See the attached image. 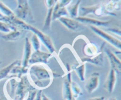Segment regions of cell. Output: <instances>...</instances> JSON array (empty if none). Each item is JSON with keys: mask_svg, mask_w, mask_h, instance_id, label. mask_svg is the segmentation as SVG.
<instances>
[{"mask_svg": "<svg viewBox=\"0 0 121 100\" xmlns=\"http://www.w3.org/2000/svg\"><path fill=\"white\" fill-rule=\"evenodd\" d=\"M33 90L37 89L26 75L21 78L12 75L5 84V95L9 100H24L28 92Z\"/></svg>", "mask_w": 121, "mask_h": 100, "instance_id": "cell-1", "label": "cell"}, {"mask_svg": "<svg viewBox=\"0 0 121 100\" xmlns=\"http://www.w3.org/2000/svg\"><path fill=\"white\" fill-rule=\"evenodd\" d=\"M28 73L34 87L39 90L45 89L49 87L52 82V76L50 72L47 68L39 64L31 65L28 69Z\"/></svg>", "mask_w": 121, "mask_h": 100, "instance_id": "cell-2", "label": "cell"}, {"mask_svg": "<svg viewBox=\"0 0 121 100\" xmlns=\"http://www.w3.org/2000/svg\"><path fill=\"white\" fill-rule=\"evenodd\" d=\"M18 28L23 29V30L31 31V32H33L34 34H35L37 36L39 40H40L43 43V44L48 49V50L49 51L52 55L55 52V48H54L53 43L50 37L48 36L47 35H46V34H45L42 31L39 30V29L35 28L33 26H32L31 25H29L25 23L22 21H21Z\"/></svg>", "mask_w": 121, "mask_h": 100, "instance_id": "cell-3", "label": "cell"}, {"mask_svg": "<svg viewBox=\"0 0 121 100\" xmlns=\"http://www.w3.org/2000/svg\"><path fill=\"white\" fill-rule=\"evenodd\" d=\"M18 7L15 10V16L24 21L27 24L35 23L31 9L28 5V1L27 0H19Z\"/></svg>", "mask_w": 121, "mask_h": 100, "instance_id": "cell-4", "label": "cell"}, {"mask_svg": "<svg viewBox=\"0 0 121 100\" xmlns=\"http://www.w3.org/2000/svg\"><path fill=\"white\" fill-rule=\"evenodd\" d=\"M79 14L80 16L82 17H84L89 14H93L97 16H106V15L115 16L117 15V14L115 12L112 13L108 11L106 8L105 4H99L89 7H80L79 9Z\"/></svg>", "mask_w": 121, "mask_h": 100, "instance_id": "cell-5", "label": "cell"}, {"mask_svg": "<svg viewBox=\"0 0 121 100\" xmlns=\"http://www.w3.org/2000/svg\"><path fill=\"white\" fill-rule=\"evenodd\" d=\"M90 28L95 33L97 34V35H99V36L102 37V38H104L105 41H106L107 42H108L109 43H110L111 44H112V45L114 46L115 47H116L117 48H118V49L120 50L121 48V41L119 40H118L117 38L114 37V36H112V35H109L108 33L105 32L104 31L101 30L99 28H97V27H94V26H90Z\"/></svg>", "mask_w": 121, "mask_h": 100, "instance_id": "cell-6", "label": "cell"}, {"mask_svg": "<svg viewBox=\"0 0 121 100\" xmlns=\"http://www.w3.org/2000/svg\"><path fill=\"white\" fill-rule=\"evenodd\" d=\"M52 54L50 53H47L41 51L40 50L34 51L31 55L30 58L28 61V65H33L37 63L47 64L48 59L51 57Z\"/></svg>", "mask_w": 121, "mask_h": 100, "instance_id": "cell-7", "label": "cell"}, {"mask_svg": "<svg viewBox=\"0 0 121 100\" xmlns=\"http://www.w3.org/2000/svg\"><path fill=\"white\" fill-rule=\"evenodd\" d=\"M104 51L108 57L111 68L115 71V73L120 75L121 73V62L120 60L108 48H105Z\"/></svg>", "mask_w": 121, "mask_h": 100, "instance_id": "cell-8", "label": "cell"}, {"mask_svg": "<svg viewBox=\"0 0 121 100\" xmlns=\"http://www.w3.org/2000/svg\"><path fill=\"white\" fill-rule=\"evenodd\" d=\"M99 84V73L94 72L91 75L85 84V88L89 94H91L98 88Z\"/></svg>", "mask_w": 121, "mask_h": 100, "instance_id": "cell-9", "label": "cell"}, {"mask_svg": "<svg viewBox=\"0 0 121 100\" xmlns=\"http://www.w3.org/2000/svg\"><path fill=\"white\" fill-rule=\"evenodd\" d=\"M72 82L71 79V72H68L67 78L64 80L63 84V97L66 100H76L72 95L70 88V83Z\"/></svg>", "mask_w": 121, "mask_h": 100, "instance_id": "cell-10", "label": "cell"}, {"mask_svg": "<svg viewBox=\"0 0 121 100\" xmlns=\"http://www.w3.org/2000/svg\"><path fill=\"white\" fill-rule=\"evenodd\" d=\"M74 20H76L78 22H80L83 24H87L92 25L91 26H96V27H108L111 21H103L100 20H95V19L91 18L82 17V16H78L75 18Z\"/></svg>", "mask_w": 121, "mask_h": 100, "instance_id": "cell-11", "label": "cell"}, {"mask_svg": "<svg viewBox=\"0 0 121 100\" xmlns=\"http://www.w3.org/2000/svg\"><path fill=\"white\" fill-rule=\"evenodd\" d=\"M31 55V44L28 38H26L23 58H22V61L21 62V66L22 67L28 68L29 65L28 61L30 58Z\"/></svg>", "mask_w": 121, "mask_h": 100, "instance_id": "cell-12", "label": "cell"}, {"mask_svg": "<svg viewBox=\"0 0 121 100\" xmlns=\"http://www.w3.org/2000/svg\"><path fill=\"white\" fill-rule=\"evenodd\" d=\"M59 20L60 22L62 23L66 28L73 31H76L82 27L80 24L74 19L67 17H61Z\"/></svg>", "mask_w": 121, "mask_h": 100, "instance_id": "cell-13", "label": "cell"}, {"mask_svg": "<svg viewBox=\"0 0 121 100\" xmlns=\"http://www.w3.org/2000/svg\"><path fill=\"white\" fill-rule=\"evenodd\" d=\"M116 83V73L113 69L111 68L104 84V87L109 93H112L114 89Z\"/></svg>", "mask_w": 121, "mask_h": 100, "instance_id": "cell-14", "label": "cell"}, {"mask_svg": "<svg viewBox=\"0 0 121 100\" xmlns=\"http://www.w3.org/2000/svg\"><path fill=\"white\" fill-rule=\"evenodd\" d=\"M82 63L85 64L86 62L92 63L95 65L102 67L104 64V54L102 51L100 52L98 54L96 55L95 56H92V57H85L82 58L80 59Z\"/></svg>", "mask_w": 121, "mask_h": 100, "instance_id": "cell-15", "label": "cell"}, {"mask_svg": "<svg viewBox=\"0 0 121 100\" xmlns=\"http://www.w3.org/2000/svg\"><path fill=\"white\" fill-rule=\"evenodd\" d=\"M65 16H69L66 7H63L60 5L57 1L53 8V14H52V21H55L61 17H65Z\"/></svg>", "mask_w": 121, "mask_h": 100, "instance_id": "cell-16", "label": "cell"}, {"mask_svg": "<svg viewBox=\"0 0 121 100\" xmlns=\"http://www.w3.org/2000/svg\"><path fill=\"white\" fill-rule=\"evenodd\" d=\"M18 65H21V61H18V60H16V61H14L13 62L11 63L8 65L6 66L4 68L0 69V81L1 80H2V79L5 78V77H7L8 74L10 73L11 69L15 66Z\"/></svg>", "mask_w": 121, "mask_h": 100, "instance_id": "cell-17", "label": "cell"}, {"mask_svg": "<svg viewBox=\"0 0 121 100\" xmlns=\"http://www.w3.org/2000/svg\"><path fill=\"white\" fill-rule=\"evenodd\" d=\"M81 1H77L74 4L70 5H68L66 7V9L68 12L69 15L72 18H75L78 17V15L79 12V6L80 4Z\"/></svg>", "mask_w": 121, "mask_h": 100, "instance_id": "cell-18", "label": "cell"}, {"mask_svg": "<svg viewBox=\"0 0 121 100\" xmlns=\"http://www.w3.org/2000/svg\"><path fill=\"white\" fill-rule=\"evenodd\" d=\"M73 70L75 71L78 74V76L80 78V80L82 81H85V64H80L79 62L74 64L72 67Z\"/></svg>", "mask_w": 121, "mask_h": 100, "instance_id": "cell-19", "label": "cell"}, {"mask_svg": "<svg viewBox=\"0 0 121 100\" xmlns=\"http://www.w3.org/2000/svg\"><path fill=\"white\" fill-rule=\"evenodd\" d=\"M28 72V68H24L21 66V65H16L11 69L10 73L13 74V75H15L17 77L21 78L23 75H26ZM9 73V74H10Z\"/></svg>", "mask_w": 121, "mask_h": 100, "instance_id": "cell-20", "label": "cell"}, {"mask_svg": "<svg viewBox=\"0 0 121 100\" xmlns=\"http://www.w3.org/2000/svg\"><path fill=\"white\" fill-rule=\"evenodd\" d=\"M21 32L20 31H12L2 36V38L5 41H17L18 40L21 36Z\"/></svg>", "mask_w": 121, "mask_h": 100, "instance_id": "cell-21", "label": "cell"}, {"mask_svg": "<svg viewBox=\"0 0 121 100\" xmlns=\"http://www.w3.org/2000/svg\"><path fill=\"white\" fill-rule=\"evenodd\" d=\"M54 6L48 8V11H47V15H46V19H45L44 24L43 26V30L47 31L49 30L51 26V22L52 20V14H53V8Z\"/></svg>", "mask_w": 121, "mask_h": 100, "instance_id": "cell-22", "label": "cell"}, {"mask_svg": "<svg viewBox=\"0 0 121 100\" xmlns=\"http://www.w3.org/2000/svg\"><path fill=\"white\" fill-rule=\"evenodd\" d=\"M70 88L71 91H72V95L73 97L75 99L80 97V96L83 95V92L82 91V89L79 85L77 84L74 81H72L70 83Z\"/></svg>", "mask_w": 121, "mask_h": 100, "instance_id": "cell-23", "label": "cell"}, {"mask_svg": "<svg viewBox=\"0 0 121 100\" xmlns=\"http://www.w3.org/2000/svg\"><path fill=\"white\" fill-rule=\"evenodd\" d=\"M17 30L15 27L9 25L8 24L0 21V31L4 33H9L12 31Z\"/></svg>", "mask_w": 121, "mask_h": 100, "instance_id": "cell-24", "label": "cell"}, {"mask_svg": "<svg viewBox=\"0 0 121 100\" xmlns=\"http://www.w3.org/2000/svg\"><path fill=\"white\" fill-rule=\"evenodd\" d=\"M0 11L1 14L6 16H11L15 15V14L6 5H5L1 1H0Z\"/></svg>", "mask_w": 121, "mask_h": 100, "instance_id": "cell-25", "label": "cell"}, {"mask_svg": "<svg viewBox=\"0 0 121 100\" xmlns=\"http://www.w3.org/2000/svg\"><path fill=\"white\" fill-rule=\"evenodd\" d=\"M31 44L33 46V48L34 49L35 51H39L40 49V42L39 40V38L37 37L35 34H33L31 38Z\"/></svg>", "mask_w": 121, "mask_h": 100, "instance_id": "cell-26", "label": "cell"}, {"mask_svg": "<svg viewBox=\"0 0 121 100\" xmlns=\"http://www.w3.org/2000/svg\"><path fill=\"white\" fill-rule=\"evenodd\" d=\"M37 92V90H33L28 92V94H27V96L24 100H35Z\"/></svg>", "mask_w": 121, "mask_h": 100, "instance_id": "cell-27", "label": "cell"}, {"mask_svg": "<svg viewBox=\"0 0 121 100\" xmlns=\"http://www.w3.org/2000/svg\"><path fill=\"white\" fill-rule=\"evenodd\" d=\"M108 31H109L112 32H114L115 34H118V35L120 36L121 35V28L120 27H115L112 28H109L107 29Z\"/></svg>", "mask_w": 121, "mask_h": 100, "instance_id": "cell-28", "label": "cell"}, {"mask_svg": "<svg viewBox=\"0 0 121 100\" xmlns=\"http://www.w3.org/2000/svg\"><path fill=\"white\" fill-rule=\"evenodd\" d=\"M56 2L57 1H53V0H47V1H45L47 8H50V7L54 6Z\"/></svg>", "mask_w": 121, "mask_h": 100, "instance_id": "cell-29", "label": "cell"}, {"mask_svg": "<svg viewBox=\"0 0 121 100\" xmlns=\"http://www.w3.org/2000/svg\"><path fill=\"white\" fill-rule=\"evenodd\" d=\"M42 91L43 90H39L37 92V95L36 96H35V100H41V94H42Z\"/></svg>", "mask_w": 121, "mask_h": 100, "instance_id": "cell-30", "label": "cell"}, {"mask_svg": "<svg viewBox=\"0 0 121 100\" xmlns=\"http://www.w3.org/2000/svg\"><path fill=\"white\" fill-rule=\"evenodd\" d=\"M7 20H8V16H4V15H2L1 12H0V21H2V22H7Z\"/></svg>", "mask_w": 121, "mask_h": 100, "instance_id": "cell-31", "label": "cell"}, {"mask_svg": "<svg viewBox=\"0 0 121 100\" xmlns=\"http://www.w3.org/2000/svg\"><path fill=\"white\" fill-rule=\"evenodd\" d=\"M89 100H105V96H102L99 97H95L92 98H90Z\"/></svg>", "mask_w": 121, "mask_h": 100, "instance_id": "cell-32", "label": "cell"}, {"mask_svg": "<svg viewBox=\"0 0 121 100\" xmlns=\"http://www.w3.org/2000/svg\"><path fill=\"white\" fill-rule=\"evenodd\" d=\"M41 100H51L50 99L48 98L44 94L42 93L41 94Z\"/></svg>", "mask_w": 121, "mask_h": 100, "instance_id": "cell-33", "label": "cell"}, {"mask_svg": "<svg viewBox=\"0 0 121 100\" xmlns=\"http://www.w3.org/2000/svg\"><path fill=\"white\" fill-rule=\"evenodd\" d=\"M107 100H117V99L115 97H110Z\"/></svg>", "mask_w": 121, "mask_h": 100, "instance_id": "cell-34", "label": "cell"}, {"mask_svg": "<svg viewBox=\"0 0 121 100\" xmlns=\"http://www.w3.org/2000/svg\"><path fill=\"white\" fill-rule=\"evenodd\" d=\"M0 100H3V99H2V98H0Z\"/></svg>", "mask_w": 121, "mask_h": 100, "instance_id": "cell-35", "label": "cell"}, {"mask_svg": "<svg viewBox=\"0 0 121 100\" xmlns=\"http://www.w3.org/2000/svg\"><path fill=\"white\" fill-rule=\"evenodd\" d=\"M1 61H0V64H1Z\"/></svg>", "mask_w": 121, "mask_h": 100, "instance_id": "cell-36", "label": "cell"}]
</instances>
